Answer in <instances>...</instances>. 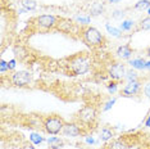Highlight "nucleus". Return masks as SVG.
<instances>
[{
    "label": "nucleus",
    "mask_w": 150,
    "mask_h": 149,
    "mask_svg": "<svg viewBox=\"0 0 150 149\" xmlns=\"http://www.w3.org/2000/svg\"><path fill=\"white\" fill-rule=\"evenodd\" d=\"M68 73L72 76H81L87 73L91 68V60L86 55V53H77L73 57H69L67 59L66 64Z\"/></svg>",
    "instance_id": "nucleus-1"
},
{
    "label": "nucleus",
    "mask_w": 150,
    "mask_h": 149,
    "mask_svg": "<svg viewBox=\"0 0 150 149\" xmlns=\"http://www.w3.org/2000/svg\"><path fill=\"white\" fill-rule=\"evenodd\" d=\"M80 37L82 41L91 49H100L107 44L105 36L93 26H82Z\"/></svg>",
    "instance_id": "nucleus-2"
},
{
    "label": "nucleus",
    "mask_w": 150,
    "mask_h": 149,
    "mask_svg": "<svg viewBox=\"0 0 150 149\" xmlns=\"http://www.w3.org/2000/svg\"><path fill=\"white\" fill-rule=\"evenodd\" d=\"M96 121L98 109L94 106H83L76 114V122L80 123L86 130V133L96 126Z\"/></svg>",
    "instance_id": "nucleus-3"
},
{
    "label": "nucleus",
    "mask_w": 150,
    "mask_h": 149,
    "mask_svg": "<svg viewBox=\"0 0 150 149\" xmlns=\"http://www.w3.org/2000/svg\"><path fill=\"white\" fill-rule=\"evenodd\" d=\"M64 125H66V121L59 114H47L42 120V127L45 130V133L49 135L62 134Z\"/></svg>",
    "instance_id": "nucleus-4"
},
{
    "label": "nucleus",
    "mask_w": 150,
    "mask_h": 149,
    "mask_svg": "<svg viewBox=\"0 0 150 149\" xmlns=\"http://www.w3.org/2000/svg\"><path fill=\"white\" fill-rule=\"evenodd\" d=\"M58 18L59 17L53 16V14H40L35 17L31 21V23L39 31H52V30L57 28Z\"/></svg>",
    "instance_id": "nucleus-5"
},
{
    "label": "nucleus",
    "mask_w": 150,
    "mask_h": 149,
    "mask_svg": "<svg viewBox=\"0 0 150 149\" xmlns=\"http://www.w3.org/2000/svg\"><path fill=\"white\" fill-rule=\"evenodd\" d=\"M57 28L60 30V31L64 33H69V35L77 33V35L80 36L82 26L78 25L76 21H72V19H69V18H62V17H59V18H58Z\"/></svg>",
    "instance_id": "nucleus-6"
},
{
    "label": "nucleus",
    "mask_w": 150,
    "mask_h": 149,
    "mask_svg": "<svg viewBox=\"0 0 150 149\" xmlns=\"http://www.w3.org/2000/svg\"><path fill=\"white\" fill-rule=\"evenodd\" d=\"M9 81L13 86L17 87H26L32 82V74L28 71H16L11 74Z\"/></svg>",
    "instance_id": "nucleus-7"
},
{
    "label": "nucleus",
    "mask_w": 150,
    "mask_h": 149,
    "mask_svg": "<svg viewBox=\"0 0 150 149\" xmlns=\"http://www.w3.org/2000/svg\"><path fill=\"white\" fill-rule=\"evenodd\" d=\"M126 72H127V70H126V66L122 62L112 63L108 68V76L110 77L112 80H115V81L125 80Z\"/></svg>",
    "instance_id": "nucleus-8"
},
{
    "label": "nucleus",
    "mask_w": 150,
    "mask_h": 149,
    "mask_svg": "<svg viewBox=\"0 0 150 149\" xmlns=\"http://www.w3.org/2000/svg\"><path fill=\"white\" fill-rule=\"evenodd\" d=\"M85 134H86V130L77 122H66L62 130V135L68 138H77Z\"/></svg>",
    "instance_id": "nucleus-9"
},
{
    "label": "nucleus",
    "mask_w": 150,
    "mask_h": 149,
    "mask_svg": "<svg viewBox=\"0 0 150 149\" xmlns=\"http://www.w3.org/2000/svg\"><path fill=\"white\" fill-rule=\"evenodd\" d=\"M140 90H141V84H140L139 80L128 81V82L122 87L121 95H123V96H135L136 94L140 93Z\"/></svg>",
    "instance_id": "nucleus-10"
},
{
    "label": "nucleus",
    "mask_w": 150,
    "mask_h": 149,
    "mask_svg": "<svg viewBox=\"0 0 150 149\" xmlns=\"http://www.w3.org/2000/svg\"><path fill=\"white\" fill-rule=\"evenodd\" d=\"M115 54L118 55V58L125 59V60H129V58H131L132 54H134V49L131 48V45H129V44H125V45L118 46L117 53H115Z\"/></svg>",
    "instance_id": "nucleus-11"
},
{
    "label": "nucleus",
    "mask_w": 150,
    "mask_h": 149,
    "mask_svg": "<svg viewBox=\"0 0 150 149\" xmlns=\"http://www.w3.org/2000/svg\"><path fill=\"white\" fill-rule=\"evenodd\" d=\"M129 144L126 141V139H115L112 143H109L105 149H128Z\"/></svg>",
    "instance_id": "nucleus-12"
},
{
    "label": "nucleus",
    "mask_w": 150,
    "mask_h": 149,
    "mask_svg": "<svg viewBox=\"0 0 150 149\" xmlns=\"http://www.w3.org/2000/svg\"><path fill=\"white\" fill-rule=\"evenodd\" d=\"M104 11H105V5H104L103 1L93 3V4L90 5V9H88L90 16H99V14H101Z\"/></svg>",
    "instance_id": "nucleus-13"
},
{
    "label": "nucleus",
    "mask_w": 150,
    "mask_h": 149,
    "mask_svg": "<svg viewBox=\"0 0 150 149\" xmlns=\"http://www.w3.org/2000/svg\"><path fill=\"white\" fill-rule=\"evenodd\" d=\"M47 145H49V149H60L64 145L63 139L58 138V136H50L47 138Z\"/></svg>",
    "instance_id": "nucleus-14"
},
{
    "label": "nucleus",
    "mask_w": 150,
    "mask_h": 149,
    "mask_svg": "<svg viewBox=\"0 0 150 149\" xmlns=\"http://www.w3.org/2000/svg\"><path fill=\"white\" fill-rule=\"evenodd\" d=\"M129 64L135 70H146V60L142 58H135L129 59Z\"/></svg>",
    "instance_id": "nucleus-15"
},
{
    "label": "nucleus",
    "mask_w": 150,
    "mask_h": 149,
    "mask_svg": "<svg viewBox=\"0 0 150 149\" xmlns=\"http://www.w3.org/2000/svg\"><path fill=\"white\" fill-rule=\"evenodd\" d=\"M114 136V134H113V131H112V128H109V127H103L101 128V131H100V140L101 141H109V140H112Z\"/></svg>",
    "instance_id": "nucleus-16"
},
{
    "label": "nucleus",
    "mask_w": 150,
    "mask_h": 149,
    "mask_svg": "<svg viewBox=\"0 0 150 149\" xmlns=\"http://www.w3.org/2000/svg\"><path fill=\"white\" fill-rule=\"evenodd\" d=\"M19 3L25 8V11H35L37 8V3L35 0H19Z\"/></svg>",
    "instance_id": "nucleus-17"
},
{
    "label": "nucleus",
    "mask_w": 150,
    "mask_h": 149,
    "mask_svg": "<svg viewBox=\"0 0 150 149\" xmlns=\"http://www.w3.org/2000/svg\"><path fill=\"white\" fill-rule=\"evenodd\" d=\"M134 8L136 11H148L150 8V0H139Z\"/></svg>",
    "instance_id": "nucleus-18"
},
{
    "label": "nucleus",
    "mask_w": 150,
    "mask_h": 149,
    "mask_svg": "<svg viewBox=\"0 0 150 149\" xmlns=\"http://www.w3.org/2000/svg\"><path fill=\"white\" fill-rule=\"evenodd\" d=\"M74 21H76L78 25L81 26H90V22H91V17L90 16H77L76 18H74Z\"/></svg>",
    "instance_id": "nucleus-19"
},
{
    "label": "nucleus",
    "mask_w": 150,
    "mask_h": 149,
    "mask_svg": "<svg viewBox=\"0 0 150 149\" xmlns=\"http://www.w3.org/2000/svg\"><path fill=\"white\" fill-rule=\"evenodd\" d=\"M134 27H135V22L134 21H131V19H126V21H123L121 23L119 28H121V31L127 32V31H131Z\"/></svg>",
    "instance_id": "nucleus-20"
},
{
    "label": "nucleus",
    "mask_w": 150,
    "mask_h": 149,
    "mask_svg": "<svg viewBox=\"0 0 150 149\" xmlns=\"http://www.w3.org/2000/svg\"><path fill=\"white\" fill-rule=\"evenodd\" d=\"M105 28H107V31L114 37H121V35H122L121 28H115V27L112 26L110 23H107V25H105Z\"/></svg>",
    "instance_id": "nucleus-21"
},
{
    "label": "nucleus",
    "mask_w": 150,
    "mask_h": 149,
    "mask_svg": "<svg viewBox=\"0 0 150 149\" xmlns=\"http://www.w3.org/2000/svg\"><path fill=\"white\" fill-rule=\"evenodd\" d=\"M137 30H144V31H150V16L142 18L139 23V28Z\"/></svg>",
    "instance_id": "nucleus-22"
},
{
    "label": "nucleus",
    "mask_w": 150,
    "mask_h": 149,
    "mask_svg": "<svg viewBox=\"0 0 150 149\" xmlns=\"http://www.w3.org/2000/svg\"><path fill=\"white\" fill-rule=\"evenodd\" d=\"M107 89H108V91L112 94V95L115 94L118 91V81H115V80L109 81V82L107 84Z\"/></svg>",
    "instance_id": "nucleus-23"
},
{
    "label": "nucleus",
    "mask_w": 150,
    "mask_h": 149,
    "mask_svg": "<svg viewBox=\"0 0 150 149\" xmlns=\"http://www.w3.org/2000/svg\"><path fill=\"white\" fill-rule=\"evenodd\" d=\"M30 140L32 141V144L37 145V144H41V143H42V141H44V138L40 136V135L36 134V133H32L31 135H30Z\"/></svg>",
    "instance_id": "nucleus-24"
},
{
    "label": "nucleus",
    "mask_w": 150,
    "mask_h": 149,
    "mask_svg": "<svg viewBox=\"0 0 150 149\" xmlns=\"http://www.w3.org/2000/svg\"><path fill=\"white\" fill-rule=\"evenodd\" d=\"M126 80H127V82L128 81H136L137 80V73L135 72V71H127L126 72V77H125Z\"/></svg>",
    "instance_id": "nucleus-25"
},
{
    "label": "nucleus",
    "mask_w": 150,
    "mask_h": 149,
    "mask_svg": "<svg viewBox=\"0 0 150 149\" xmlns=\"http://www.w3.org/2000/svg\"><path fill=\"white\" fill-rule=\"evenodd\" d=\"M0 71H1V73H4L5 71H9L8 62H5L4 59H0Z\"/></svg>",
    "instance_id": "nucleus-26"
},
{
    "label": "nucleus",
    "mask_w": 150,
    "mask_h": 149,
    "mask_svg": "<svg viewBox=\"0 0 150 149\" xmlns=\"http://www.w3.org/2000/svg\"><path fill=\"white\" fill-rule=\"evenodd\" d=\"M115 103V98H113V99H110V100H108L107 103H105V106L103 108V111H108V109H110L112 107H113V104Z\"/></svg>",
    "instance_id": "nucleus-27"
},
{
    "label": "nucleus",
    "mask_w": 150,
    "mask_h": 149,
    "mask_svg": "<svg viewBox=\"0 0 150 149\" xmlns=\"http://www.w3.org/2000/svg\"><path fill=\"white\" fill-rule=\"evenodd\" d=\"M144 95L150 99V82L145 84V86H144Z\"/></svg>",
    "instance_id": "nucleus-28"
},
{
    "label": "nucleus",
    "mask_w": 150,
    "mask_h": 149,
    "mask_svg": "<svg viewBox=\"0 0 150 149\" xmlns=\"http://www.w3.org/2000/svg\"><path fill=\"white\" fill-rule=\"evenodd\" d=\"M8 67H9V71L14 70V68H16V59L9 60V62H8Z\"/></svg>",
    "instance_id": "nucleus-29"
},
{
    "label": "nucleus",
    "mask_w": 150,
    "mask_h": 149,
    "mask_svg": "<svg viewBox=\"0 0 150 149\" xmlns=\"http://www.w3.org/2000/svg\"><path fill=\"white\" fill-rule=\"evenodd\" d=\"M114 13H115V14H113L114 18H121V17H123V16H125V13L122 12V11H115Z\"/></svg>",
    "instance_id": "nucleus-30"
},
{
    "label": "nucleus",
    "mask_w": 150,
    "mask_h": 149,
    "mask_svg": "<svg viewBox=\"0 0 150 149\" xmlns=\"http://www.w3.org/2000/svg\"><path fill=\"white\" fill-rule=\"evenodd\" d=\"M86 143H87V144H94L95 140H94L93 138H86Z\"/></svg>",
    "instance_id": "nucleus-31"
},
{
    "label": "nucleus",
    "mask_w": 150,
    "mask_h": 149,
    "mask_svg": "<svg viewBox=\"0 0 150 149\" xmlns=\"http://www.w3.org/2000/svg\"><path fill=\"white\" fill-rule=\"evenodd\" d=\"M145 126L146 127H150V114H149V117L146 118V121H145Z\"/></svg>",
    "instance_id": "nucleus-32"
},
{
    "label": "nucleus",
    "mask_w": 150,
    "mask_h": 149,
    "mask_svg": "<svg viewBox=\"0 0 150 149\" xmlns=\"http://www.w3.org/2000/svg\"><path fill=\"white\" fill-rule=\"evenodd\" d=\"M23 149H35V148H33L32 144H26L25 147H23Z\"/></svg>",
    "instance_id": "nucleus-33"
},
{
    "label": "nucleus",
    "mask_w": 150,
    "mask_h": 149,
    "mask_svg": "<svg viewBox=\"0 0 150 149\" xmlns=\"http://www.w3.org/2000/svg\"><path fill=\"white\" fill-rule=\"evenodd\" d=\"M145 53H146V55H148V57H150V45L145 49Z\"/></svg>",
    "instance_id": "nucleus-34"
},
{
    "label": "nucleus",
    "mask_w": 150,
    "mask_h": 149,
    "mask_svg": "<svg viewBox=\"0 0 150 149\" xmlns=\"http://www.w3.org/2000/svg\"><path fill=\"white\" fill-rule=\"evenodd\" d=\"M146 70L150 71V60H148V62H146Z\"/></svg>",
    "instance_id": "nucleus-35"
},
{
    "label": "nucleus",
    "mask_w": 150,
    "mask_h": 149,
    "mask_svg": "<svg viewBox=\"0 0 150 149\" xmlns=\"http://www.w3.org/2000/svg\"><path fill=\"white\" fill-rule=\"evenodd\" d=\"M109 3H118V1H121V0H108Z\"/></svg>",
    "instance_id": "nucleus-36"
},
{
    "label": "nucleus",
    "mask_w": 150,
    "mask_h": 149,
    "mask_svg": "<svg viewBox=\"0 0 150 149\" xmlns=\"http://www.w3.org/2000/svg\"><path fill=\"white\" fill-rule=\"evenodd\" d=\"M148 14H149V16H150V8H149V9H148Z\"/></svg>",
    "instance_id": "nucleus-37"
},
{
    "label": "nucleus",
    "mask_w": 150,
    "mask_h": 149,
    "mask_svg": "<svg viewBox=\"0 0 150 149\" xmlns=\"http://www.w3.org/2000/svg\"><path fill=\"white\" fill-rule=\"evenodd\" d=\"M90 149H91V148H90Z\"/></svg>",
    "instance_id": "nucleus-38"
}]
</instances>
